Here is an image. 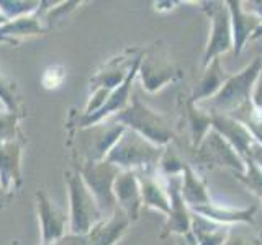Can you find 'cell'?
<instances>
[{
	"label": "cell",
	"mask_w": 262,
	"mask_h": 245,
	"mask_svg": "<svg viewBox=\"0 0 262 245\" xmlns=\"http://www.w3.org/2000/svg\"><path fill=\"white\" fill-rule=\"evenodd\" d=\"M112 119L120 122L126 129L135 131V133L159 147L170 145L172 139L176 136L170 118L143 103L138 93L131 96L129 103L118 114H115Z\"/></svg>",
	"instance_id": "obj_1"
},
{
	"label": "cell",
	"mask_w": 262,
	"mask_h": 245,
	"mask_svg": "<svg viewBox=\"0 0 262 245\" xmlns=\"http://www.w3.org/2000/svg\"><path fill=\"white\" fill-rule=\"evenodd\" d=\"M262 70V57L257 56L239 72L229 76L220 92L210 100L200 103L202 108L216 114H233L244 105L251 103L252 90Z\"/></svg>",
	"instance_id": "obj_2"
},
{
	"label": "cell",
	"mask_w": 262,
	"mask_h": 245,
	"mask_svg": "<svg viewBox=\"0 0 262 245\" xmlns=\"http://www.w3.org/2000/svg\"><path fill=\"white\" fill-rule=\"evenodd\" d=\"M125 131V126L112 118L94 126L76 129L71 137V144L74 145V162L105 160Z\"/></svg>",
	"instance_id": "obj_3"
},
{
	"label": "cell",
	"mask_w": 262,
	"mask_h": 245,
	"mask_svg": "<svg viewBox=\"0 0 262 245\" xmlns=\"http://www.w3.org/2000/svg\"><path fill=\"white\" fill-rule=\"evenodd\" d=\"M162 152L164 147L154 145L135 131L126 129L105 160L120 170H158Z\"/></svg>",
	"instance_id": "obj_4"
},
{
	"label": "cell",
	"mask_w": 262,
	"mask_h": 245,
	"mask_svg": "<svg viewBox=\"0 0 262 245\" xmlns=\"http://www.w3.org/2000/svg\"><path fill=\"white\" fill-rule=\"evenodd\" d=\"M64 182L69 193V232L87 235L90 229L105 217L76 168L64 172Z\"/></svg>",
	"instance_id": "obj_5"
},
{
	"label": "cell",
	"mask_w": 262,
	"mask_h": 245,
	"mask_svg": "<svg viewBox=\"0 0 262 245\" xmlns=\"http://www.w3.org/2000/svg\"><path fill=\"white\" fill-rule=\"evenodd\" d=\"M138 77L141 82V87L147 93L159 92L164 87L180 79V70L172 61L162 41H156L146 51H143Z\"/></svg>",
	"instance_id": "obj_6"
},
{
	"label": "cell",
	"mask_w": 262,
	"mask_h": 245,
	"mask_svg": "<svg viewBox=\"0 0 262 245\" xmlns=\"http://www.w3.org/2000/svg\"><path fill=\"white\" fill-rule=\"evenodd\" d=\"M74 168L79 172L90 193L94 194L103 217H110L118 208L113 194V183L121 170L106 160L74 163Z\"/></svg>",
	"instance_id": "obj_7"
},
{
	"label": "cell",
	"mask_w": 262,
	"mask_h": 245,
	"mask_svg": "<svg viewBox=\"0 0 262 245\" xmlns=\"http://www.w3.org/2000/svg\"><path fill=\"white\" fill-rule=\"evenodd\" d=\"M200 10L208 16L211 23L208 43L203 53L202 65L203 69L210 65L211 61L220 59L221 54L233 51V31H231V16L225 2L211 0V2H200Z\"/></svg>",
	"instance_id": "obj_8"
},
{
	"label": "cell",
	"mask_w": 262,
	"mask_h": 245,
	"mask_svg": "<svg viewBox=\"0 0 262 245\" xmlns=\"http://www.w3.org/2000/svg\"><path fill=\"white\" fill-rule=\"evenodd\" d=\"M195 157L200 163L210 168H229L233 174H244L246 172L244 159L213 128L205 136L202 144L195 149Z\"/></svg>",
	"instance_id": "obj_9"
},
{
	"label": "cell",
	"mask_w": 262,
	"mask_h": 245,
	"mask_svg": "<svg viewBox=\"0 0 262 245\" xmlns=\"http://www.w3.org/2000/svg\"><path fill=\"white\" fill-rule=\"evenodd\" d=\"M166 188L169 194V214L164 224V231L161 237L167 235H190L192 234V209L188 208L182 196V175L167 177Z\"/></svg>",
	"instance_id": "obj_10"
},
{
	"label": "cell",
	"mask_w": 262,
	"mask_h": 245,
	"mask_svg": "<svg viewBox=\"0 0 262 245\" xmlns=\"http://www.w3.org/2000/svg\"><path fill=\"white\" fill-rule=\"evenodd\" d=\"M36 208L41 226V245L56 243L68 234L66 227H69V216H66L64 211L56 206V203L43 190L36 191Z\"/></svg>",
	"instance_id": "obj_11"
},
{
	"label": "cell",
	"mask_w": 262,
	"mask_h": 245,
	"mask_svg": "<svg viewBox=\"0 0 262 245\" xmlns=\"http://www.w3.org/2000/svg\"><path fill=\"white\" fill-rule=\"evenodd\" d=\"M113 194L117 206L125 212L131 223L138 220L143 209V198L136 172L121 170L113 183Z\"/></svg>",
	"instance_id": "obj_12"
},
{
	"label": "cell",
	"mask_w": 262,
	"mask_h": 245,
	"mask_svg": "<svg viewBox=\"0 0 262 245\" xmlns=\"http://www.w3.org/2000/svg\"><path fill=\"white\" fill-rule=\"evenodd\" d=\"M143 51H136V49H128L120 56H115L106 62L102 69L95 72V76L90 79V90L94 88H108L115 90L120 87L128 74L133 67L135 61L139 57Z\"/></svg>",
	"instance_id": "obj_13"
},
{
	"label": "cell",
	"mask_w": 262,
	"mask_h": 245,
	"mask_svg": "<svg viewBox=\"0 0 262 245\" xmlns=\"http://www.w3.org/2000/svg\"><path fill=\"white\" fill-rule=\"evenodd\" d=\"M139 188H141L143 208L154 209L161 214H169V194L166 180L158 170H139L136 172Z\"/></svg>",
	"instance_id": "obj_14"
},
{
	"label": "cell",
	"mask_w": 262,
	"mask_h": 245,
	"mask_svg": "<svg viewBox=\"0 0 262 245\" xmlns=\"http://www.w3.org/2000/svg\"><path fill=\"white\" fill-rule=\"evenodd\" d=\"M229 16H231V31H233V53L239 56L244 46L251 41L254 31L262 23L260 18L243 8L241 0H226Z\"/></svg>",
	"instance_id": "obj_15"
},
{
	"label": "cell",
	"mask_w": 262,
	"mask_h": 245,
	"mask_svg": "<svg viewBox=\"0 0 262 245\" xmlns=\"http://www.w3.org/2000/svg\"><path fill=\"white\" fill-rule=\"evenodd\" d=\"M211 114H213L211 128L223 136L244 160L248 159L251 147L256 142L252 139V136L249 134V131L246 129L239 121H236L234 118L229 116V114H216V113H211Z\"/></svg>",
	"instance_id": "obj_16"
},
{
	"label": "cell",
	"mask_w": 262,
	"mask_h": 245,
	"mask_svg": "<svg viewBox=\"0 0 262 245\" xmlns=\"http://www.w3.org/2000/svg\"><path fill=\"white\" fill-rule=\"evenodd\" d=\"M21 139L15 142L0 144V183L7 191L16 190L21 186Z\"/></svg>",
	"instance_id": "obj_17"
},
{
	"label": "cell",
	"mask_w": 262,
	"mask_h": 245,
	"mask_svg": "<svg viewBox=\"0 0 262 245\" xmlns=\"http://www.w3.org/2000/svg\"><path fill=\"white\" fill-rule=\"evenodd\" d=\"M129 226L131 220L128 216L120 208H117V211L110 217L102 219L100 223L90 229L87 234L89 245H115L126 234Z\"/></svg>",
	"instance_id": "obj_18"
},
{
	"label": "cell",
	"mask_w": 262,
	"mask_h": 245,
	"mask_svg": "<svg viewBox=\"0 0 262 245\" xmlns=\"http://www.w3.org/2000/svg\"><path fill=\"white\" fill-rule=\"evenodd\" d=\"M192 212L199 214L213 223L221 226H233V224H252L256 206L251 208H228L216 203H208L199 208H192Z\"/></svg>",
	"instance_id": "obj_19"
},
{
	"label": "cell",
	"mask_w": 262,
	"mask_h": 245,
	"mask_svg": "<svg viewBox=\"0 0 262 245\" xmlns=\"http://www.w3.org/2000/svg\"><path fill=\"white\" fill-rule=\"evenodd\" d=\"M228 77L229 76L225 72V69L221 67V59L211 61L210 65H207V67L203 69L202 77L193 87L188 100L195 105H200L203 102L210 100V98H213L220 92V88L223 87Z\"/></svg>",
	"instance_id": "obj_20"
},
{
	"label": "cell",
	"mask_w": 262,
	"mask_h": 245,
	"mask_svg": "<svg viewBox=\"0 0 262 245\" xmlns=\"http://www.w3.org/2000/svg\"><path fill=\"white\" fill-rule=\"evenodd\" d=\"M182 196L188 208H199L211 203L207 182L192 168L190 163L185 162L182 172Z\"/></svg>",
	"instance_id": "obj_21"
},
{
	"label": "cell",
	"mask_w": 262,
	"mask_h": 245,
	"mask_svg": "<svg viewBox=\"0 0 262 245\" xmlns=\"http://www.w3.org/2000/svg\"><path fill=\"white\" fill-rule=\"evenodd\" d=\"M231 234L228 226H221L192 212V237L196 245H223Z\"/></svg>",
	"instance_id": "obj_22"
},
{
	"label": "cell",
	"mask_w": 262,
	"mask_h": 245,
	"mask_svg": "<svg viewBox=\"0 0 262 245\" xmlns=\"http://www.w3.org/2000/svg\"><path fill=\"white\" fill-rule=\"evenodd\" d=\"M185 119L188 125V133H190V144L195 151L202 144L205 136L208 134L213 122V114L202 108L200 105H195L187 98L185 102Z\"/></svg>",
	"instance_id": "obj_23"
},
{
	"label": "cell",
	"mask_w": 262,
	"mask_h": 245,
	"mask_svg": "<svg viewBox=\"0 0 262 245\" xmlns=\"http://www.w3.org/2000/svg\"><path fill=\"white\" fill-rule=\"evenodd\" d=\"M0 102L4 103L7 111L18 114L20 118L23 116V102L18 85L4 72H0Z\"/></svg>",
	"instance_id": "obj_24"
},
{
	"label": "cell",
	"mask_w": 262,
	"mask_h": 245,
	"mask_svg": "<svg viewBox=\"0 0 262 245\" xmlns=\"http://www.w3.org/2000/svg\"><path fill=\"white\" fill-rule=\"evenodd\" d=\"M39 5L38 0H0V13L10 21L38 12Z\"/></svg>",
	"instance_id": "obj_25"
},
{
	"label": "cell",
	"mask_w": 262,
	"mask_h": 245,
	"mask_svg": "<svg viewBox=\"0 0 262 245\" xmlns=\"http://www.w3.org/2000/svg\"><path fill=\"white\" fill-rule=\"evenodd\" d=\"M246 172L244 174H234V177L248 188V190L257 196L262 201V168L251 159H246Z\"/></svg>",
	"instance_id": "obj_26"
},
{
	"label": "cell",
	"mask_w": 262,
	"mask_h": 245,
	"mask_svg": "<svg viewBox=\"0 0 262 245\" xmlns=\"http://www.w3.org/2000/svg\"><path fill=\"white\" fill-rule=\"evenodd\" d=\"M184 165H185V160L180 157V155L172 149L170 145L164 147L162 157H161L159 165H158V172H159L161 177L167 178V177L182 175Z\"/></svg>",
	"instance_id": "obj_27"
},
{
	"label": "cell",
	"mask_w": 262,
	"mask_h": 245,
	"mask_svg": "<svg viewBox=\"0 0 262 245\" xmlns=\"http://www.w3.org/2000/svg\"><path fill=\"white\" fill-rule=\"evenodd\" d=\"M48 5V2H46ZM80 5V2H56L53 7H46L43 12V27L46 31H49L51 28H54L57 23H61L62 20H66L72 10H76V7Z\"/></svg>",
	"instance_id": "obj_28"
},
{
	"label": "cell",
	"mask_w": 262,
	"mask_h": 245,
	"mask_svg": "<svg viewBox=\"0 0 262 245\" xmlns=\"http://www.w3.org/2000/svg\"><path fill=\"white\" fill-rule=\"evenodd\" d=\"M20 116L7 110L0 111V144L20 141Z\"/></svg>",
	"instance_id": "obj_29"
},
{
	"label": "cell",
	"mask_w": 262,
	"mask_h": 245,
	"mask_svg": "<svg viewBox=\"0 0 262 245\" xmlns=\"http://www.w3.org/2000/svg\"><path fill=\"white\" fill-rule=\"evenodd\" d=\"M64 79H66V69L62 65H51L41 76V85L46 90H56L62 85Z\"/></svg>",
	"instance_id": "obj_30"
},
{
	"label": "cell",
	"mask_w": 262,
	"mask_h": 245,
	"mask_svg": "<svg viewBox=\"0 0 262 245\" xmlns=\"http://www.w3.org/2000/svg\"><path fill=\"white\" fill-rule=\"evenodd\" d=\"M54 245H89V239H87V235H77V234L68 232Z\"/></svg>",
	"instance_id": "obj_31"
},
{
	"label": "cell",
	"mask_w": 262,
	"mask_h": 245,
	"mask_svg": "<svg viewBox=\"0 0 262 245\" xmlns=\"http://www.w3.org/2000/svg\"><path fill=\"white\" fill-rule=\"evenodd\" d=\"M251 103L257 111L262 113V70L259 74V77L256 80V85L252 90V96H251Z\"/></svg>",
	"instance_id": "obj_32"
},
{
	"label": "cell",
	"mask_w": 262,
	"mask_h": 245,
	"mask_svg": "<svg viewBox=\"0 0 262 245\" xmlns=\"http://www.w3.org/2000/svg\"><path fill=\"white\" fill-rule=\"evenodd\" d=\"M246 12L256 15L257 18L262 20V0H249V2H241Z\"/></svg>",
	"instance_id": "obj_33"
},
{
	"label": "cell",
	"mask_w": 262,
	"mask_h": 245,
	"mask_svg": "<svg viewBox=\"0 0 262 245\" xmlns=\"http://www.w3.org/2000/svg\"><path fill=\"white\" fill-rule=\"evenodd\" d=\"M223 245H249V243H248V240H246L241 234H233L231 232Z\"/></svg>",
	"instance_id": "obj_34"
},
{
	"label": "cell",
	"mask_w": 262,
	"mask_h": 245,
	"mask_svg": "<svg viewBox=\"0 0 262 245\" xmlns=\"http://www.w3.org/2000/svg\"><path fill=\"white\" fill-rule=\"evenodd\" d=\"M177 245H196V243H195L193 237H192V234H190V235H185V237L179 235V237H177Z\"/></svg>",
	"instance_id": "obj_35"
},
{
	"label": "cell",
	"mask_w": 262,
	"mask_h": 245,
	"mask_svg": "<svg viewBox=\"0 0 262 245\" xmlns=\"http://www.w3.org/2000/svg\"><path fill=\"white\" fill-rule=\"evenodd\" d=\"M262 39V23L259 24V28L254 31V35L251 36V41H260Z\"/></svg>",
	"instance_id": "obj_36"
},
{
	"label": "cell",
	"mask_w": 262,
	"mask_h": 245,
	"mask_svg": "<svg viewBox=\"0 0 262 245\" xmlns=\"http://www.w3.org/2000/svg\"><path fill=\"white\" fill-rule=\"evenodd\" d=\"M7 190L2 186V183H0V208H4V203H5V198H7Z\"/></svg>",
	"instance_id": "obj_37"
},
{
	"label": "cell",
	"mask_w": 262,
	"mask_h": 245,
	"mask_svg": "<svg viewBox=\"0 0 262 245\" xmlns=\"http://www.w3.org/2000/svg\"><path fill=\"white\" fill-rule=\"evenodd\" d=\"M5 23H8V20L5 18L2 13H0V27H2V24H5Z\"/></svg>",
	"instance_id": "obj_38"
},
{
	"label": "cell",
	"mask_w": 262,
	"mask_h": 245,
	"mask_svg": "<svg viewBox=\"0 0 262 245\" xmlns=\"http://www.w3.org/2000/svg\"><path fill=\"white\" fill-rule=\"evenodd\" d=\"M2 110H5V106H4V103H2V102H0V111H2Z\"/></svg>",
	"instance_id": "obj_39"
},
{
	"label": "cell",
	"mask_w": 262,
	"mask_h": 245,
	"mask_svg": "<svg viewBox=\"0 0 262 245\" xmlns=\"http://www.w3.org/2000/svg\"><path fill=\"white\" fill-rule=\"evenodd\" d=\"M259 53H260V57H262V46H260V49H259Z\"/></svg>",
	"instance_id": "obj_40"
},
{
	"label": "cell",
	"mask_w": 262,
	"mask_h": 245,
	"mask_svg": "<svg viewBox=\"0 0 262 245\" xmlns=\"http://www.w3.org/2000/svg\"><path fill=\"white\" fill-rule=\"evenodd\" d=\"M51 245H54V243H51Z\"/></svg>",
	"instance_id": "obj_41"
}]
</instances>
